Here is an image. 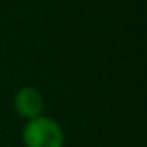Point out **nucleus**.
Returning a JSON list of instances; mask_svg holds the SVG:
<instances>
[{"instance_id": "1", "label": "nucleus", "mask_w": 147, "mask_h": 147, "mask_svg": "<svg viewBox=\"0 0 147 147\" xmlns=\"http://www.w3.org/2000/svg\"><path fill=\"white\" fill-rule=\"evenodd\" d=\"M21 135L26 147H64V130L49 116L30 119Z\"/></svg>"}, {"instance_id": "2", "label": "nucleus", "mask_w": 147, "mask_h": 147, "mask_svg": "<svg viewBox=\"0 0 147 147\" xmlns=\"http://www.w3.org/2000/svg\"><path fill=\"white\" fill-rule=\"evenodd\" d=\"M14 109L21 118H26L28 121L38 118L43 111V97L36 88L23 87L14 97Z\"/></svg>"}]
</instances>
